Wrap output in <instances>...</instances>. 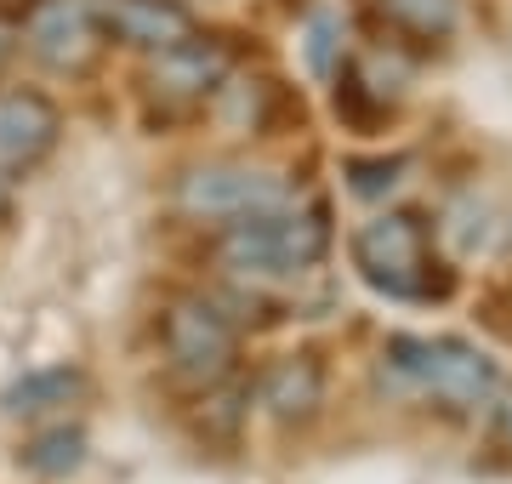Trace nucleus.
I'll return each instance as SVG.
<instances>
[{"label": "nucleus", "mask_w": 512, "mask_h": 484, "mask_svg": "<svg viewBox=\"0 0 512 484\" xmlns=\"http://www.w3.org/2000/svg\"><path fill=\"white\" fill-rule=\"evenodd\" d=\"M262 405L274 422H308L313 410L325 405V371L308 354H285L262 371Z\"/></svg>", "instance_id": "10"}, {"label": "nucleus", "mask_w": 512, "mask_h": 484, "mask_svg": "<svg viewBox=\"0 0 512 484\" xmlns=\"http://www.w3.org/2000/svg\"><path fill=\"white\" fill-rule=\"evenodd\" d=\"M160 342H165L171 371L183 376V382H194V388H217L222 376L234 371L239 336H234L228 314H222L211 297H177V302H165Z\"/></svg>", "instance_id": "4"}, {"label": "nucleus", "mask_w": 512, "mask_h": 484, "mask_svg": "<svg viewBox=\"0 0 512 484\" xmlns=\"http://www.w3.org/2000/svg\"><path fill=\"white\" fill-rule=\"evenodd\" d=\"M330 228L325 211L308 205V211H262V217H245L222 234L217 257L234 268L239 280H296L302 268L325 257Z\"/></svg>", "instance_id": "1"}, {"label": "nucleus", "mask_w": 512, "mask_h": 484, "mask_svg": "<svg viewBox=\"0 0 512 484\" xmlns=\"http://www.w3.org/2000/svg\"><path fill=\"white\" fill-rule=\"evenodd\" d=\"M57 109L40 92H0V171H29L57 149Z\"/></svg>", "instance_id": "8"}, {"label": "nucleus", "mask_w": 512, "mask_h": 484, "mask_svg": "<svg viewBox=\"0 0 512 484\" xmlns=\"http://www.w3.org/2000/svg\"><path fill=\"white\" fill-rule=\"evenodd\" d=\"M0 211H6V183H0Z\"/></svg>", "instance_id": "16"}, {"label": "nucleus", "mask_w": 512, "mask_h": 484, "mask_svg": "<svg viewBox=\"0 0 512 484\" xmlns=\"http://www.w3.org/2000/svg\"><path fill=\"white\" fill-rule=\"evenodd\" d=\"M376 12L410 40H444L456 29V0H376Z\"/></svg>", "instance_id": "13"}, {"label": "nucleus", "mask_w": 512, "mask_h": 484, "mask_svg": "<svg viewBox=\"0 0 512 484\" xmlns=\"http://www.w3.org/2000/svg\"><path fill=\"white\" fill-rule=\"evenodd\" d=\"M97 46H103V29H97L92 6H80V0H40L29 12V52L46 69L80 75V69H92Z\"/></svg>", "instance_id": "6"}, {"label": "nucleus", "mask_w": 512, "mask_h": 484, "mask_svg": "<svg viewBox=\"0 0 512 484\" xmlns=\"http://www.w3.org/2000/svg\"><path fill=\"white\" fill-rule=\"evenodd\" d=\"M18 456H23L29 473H40V479H69V473H80V462H86V433L63 422V428L35 433Z\"/></svg>", "instance_id": "12"}, {"label": "nucleus", "mask_w": 512, "mask_h": 484, "mask_svg": "<svg viewBox=\"0 0 512 484\" xmlns=\"http://www.w3.org/2000/svg\"><path fill=\"white\" fill-rule=\"evenodd\" d=\"M348 188L353 194H365V200H382L387 188L399 183V171H404V160L393 154V160H348Z\"/></svg>", "instance_id": "14"}, {"label": "nucleus", "mask_w": 512, "mask_h": 484, "mask_svg": "<svg viewBox=\"0 0 512 484\" xmlns=\"http://www.w3.org/2000/svg\"><path fill=\"white\" fill-rule=\"evenodd\" d=\"M507 433H512V410H507Z\"/></svg>", "instance_id": "17"}, {"label": "nucleus", "mask_w": 512, "mask_h": 484, "mask_svg": "<svg viewBox=\"0 0 512 484\" xmlns=\"http://www.w3.org/2000/svg\"><path fill=\"white\" fill-rule=\"evenodd\" d=\"M387 365L399 376H410L416 388H427L433 399H444V405H484L495 393V359H484L473 348V342H461V336H393L387 342Z\"/></svg>", "instance_id": "3"}, {"label": "nucleus", "mask_w": 512, "mask_h": 484, "mask_svg": "<svg viewBox=\"0 0 512 484\" xmlns=\"http://www.w3.org/2000/svg\"><path fill=\"white\" fill-rule=\"evenodd\" d=\"M353 268L365 274V285L387 291V297H444L450 280H439L433 268V245L427 228L410 211H387L376 223H365L353 234Z\"/></svg>", "instance_id": "2"}, {"label": "nucleus", "mask_w": 512, "mask_h": 484, "mask_svg": "<svg viewBox=\"0 0 512 484\" xmlns=\"http://www.w3.org/2000/svg\"><path fill=\"white\" fill-rule=\"evenodd\" d=\"M188 217H211V223H245V217H262V211H279L285 205V183L274 171L256 166H194L177 188Z\"/></svg>", "instance_id": "5"}, {"label": "nucleus", "mask_w": 512, "mask_h": 484, "mask_svg": "<svg viewBox=\"0 0 512 484\" xmlns=\"http://www.w3.org/2000/svg\"><path fill=\"white\" fill-rule=\"evenodd\" d=\"M222 80H228V52L205 35L160 52L154 69H148V86H154V97H165V103H205Z\"/></svg>", "instance_id": "9"}, {"label": "nucleus", "mask_w": 512, "mask_h": 484, "mask_svg": "<svg viewBox=\"0 0 512 484\" xmlns=\"http://www.w3.org/2000/svg\"><path fill=\"white\" fill-rule=\"evenodd\" d=\"M86 393V376L74 365H40V371H23L12 388L0 393V410L6 416H52V410L74 405Z\"/></svg>", "instance_id": "11"}, {"label": "nucleus", "mask_w": 512, "mask_h": 484, "mask_svg": "<svg viewBox=\"0 0 512 484\" xmlns=\"http://www.w3.org/2000/svg\"><path fill=\"white\" fill-rule=\"evenodd\" d=\"M92 18L114 40H126V46L154 52V57L171 52V46H183V40H194V18H188V6H177V0H97Z\"/></svg>", "instance_id": "7"}, {"label": "nucleus", "mask_w": 512, "mask_h": 484, "mask_svg": "<svg viewBox=\"0 0 512 484\" xmlns=\"http://www.w3.org/2000/svg\"><path fill=\"white\" fill-rule=\"evenodd\" d=\"M308 69L313 75H330V69H336V18L308 23Z\"/></svg>", "instance_id": "15"}]
</instances>
